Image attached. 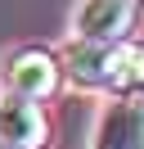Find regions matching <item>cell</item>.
Listing matches in <instances>:
<instances>
[{
  "instance_id": "6",
  "label": "cell",
  "mask_w": 144,
  "mask_h": 149,
  "mask_svg": "<svg viewBox=\"0 0 144 149\" xmlns=\"http://www.w3.org/2000/svg\"><path fill=\"white\" fill-rule=\"evenodd\" d=\"M131 86H140V91H144V45L131 54Z\"/></svg>"
},
{
  "instance_id": "3",
  "label": "cell",
  "mask_w": 144,
  "mask_h": 149,
  "mask_svg": "<svg viewBox=\"0 0 144 149\" xmlns=\"http://www.w3.org/2000/svg\"><path fill=\"white\" fill-rule=\"evenodd\" d=\"M9 86L23 100H50L59 91V63L45 50H18L9 59Z\"/></svg>"
},
{
  "instance_id": "2",
  "label": "cell",
  "mask_w": 144,
  "mask_h": 149,
  "mask_svg": "<svg viewBox=\"0 0 144 149\" xmlns=\"http://www.w3.org/2000/svg\"><path fill=\"white\" fill-rule=\"evenodd\" d=\"M144 0H86L77 9V32L81 41H99V45H113L126 41L131 27L140 23Z\"/></svg>"
},
{
  "instance_id": "1",
  "label": "cell",
  "mask_w": 144,
  "mask_h": 149,
  "mask_svg": "<svg viewBox=\"0 0 144 149\" xmlns=\"http://www.w3.org/2000/svg\"><path fill=\"white\" fill-rule=\"evenodd\" d=\"M131 54L135 50H126L122 41H113V45L81 41L72 50V77L95 91H126L131 86Z\"/></svg>"
},
{
  "instance_id": "7",
  "label": "cell",
  "mask_w": 144,
  "mask_h": 149,
  "mask_svg": "<svg viewBox=\"0 0 144 149\" xmlns=\"http://www.w3.org/2000/svg\"><path fill=\"white\" fill-rule=\"evenodd\" d=\"M0 149H23V145H14V140H5V136H0Z\"/></svg>"
},
{
  "instance_id": "5",
  "label": "cell",
  "mask_w": 144,
  "mask_h": 149,
  "mask_svg": "<svg viewBox=\"0 0 144 149\" xmlns=\"http://www.w3.org/2000/svg\"><path fill=\"white\" fill-rule=\"evenodd\" d=\"M45 113L36 109L32 100H23V95H9L5 104H0V136L14 140V145L23 149H41L45 145Z\"/></svg>"
},
{
  "instance_id": "4",
  "label": "cell",
  "mask_w": 144,
  "mask_h": 149,
  "mask_svg": "<svg viewBox=\"0 0 144 149\" xmlns=\"http://www.w3.org/2000/svg\"><path fill=\"white\" fill-rule=\"evenodd\" d=\"M95 149H144V104L122 100L104 113L99 122V145Z\"/></svg>"
}]
</instances>
